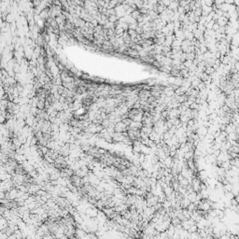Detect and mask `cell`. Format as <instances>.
Listing matches in <instances>:
<instances>
[{
  "label": "cell",
  "mask_w": 239,
  "mask_h": 239,
  "mask_svg": "<svg viewBox=\"0 0 239 239\" xmlns=\"http://www.w3.org/2000/svg\"><path fill=\"white\" fill-rule=\"evenodd\" d=\"M170 223H171L173 226H177V225H179V224H181V220H179L178 218L175 217V218H172V219L170 220Z\"/></svg>",
  "instance_id": "6da1fadb"
},
{
  "label": "cell",
  "mask_w": 239,
  "mask_h": 239,
  "mask_svg": "<svg viewBox=\"0 0 239 239\" xmlns=\"http://www.w3.org/2000/svg\"><path fill=\"white\" fill-rule=\"evenodd\" d=\"M140 15H141V14H140V12H139V10H138V9H136V10H134L133 12L130 14L131 18H133V19L136 20V21L138 19L139 17H140Z\"/></svg>",
  "instance_id": "7a4b0ae2"
},
{
  "label": "cell",
  "mask_w": 239,
  "mask_h": 239,
  "mask_svg": "<svg viewBox=\"0 0 239 239\" xmlns=\"http://www.w3.org/2000/svg\"><path fill=\"white\" fill-rule=\"evenodd\" d=\"M182 215H183V217L185 218V220H189V219H191L192 212L188 211L186 208H184V209H182Z\"/></svg>",
  "instance_id": "3957f363"
},
{
  "label": "cell",
  "mask_w": 239,
  "mask_h": 239,
  "mask_svg": "<svg viewBox=\"0 0 239 239\" xmlns=\"http://www.w3.org/2000/svg\"><path fill=\"white\" fill-rule=\"evenodd\" d=\"M197 231H198V228H197V226H196V224H194V225H192V226L189 228V230H188V233H197Z\"/></svg>",
  "instance_id": "277c9868"
},
{
  "label": "cell",
  "mask_w": 239,
  "mask_h": 239,
  "mask_svg": "<svg viewBox=\"0 0 239 239\" xmlns=\"http://www.w3.org/2000/svg\"><path fill=\"white\" fill-rule=\"evenodd\" d=\"M186 209H187L188 211H190V212H193L194 210H196V206L194 205L193 203H191V204L187 207Z\"/></svg>",
  "instance_id": "5b68a950"
},
{
  "label": "cell",
  "mask_w": 239,
  "mask_h": 239,
  "mask_svg": "<svg viewBox=\"0 0 239 239\" xmlns=\"http://www.w3.org/2000/svg\"><path fill=\"white\" fill-rule=\"evenodd\" d=\"M196 88L200 91V92L201 91L203 92V91H205L206 89H207V86H206V84L204 83V82H200V83L197 85V87H196Z\"/></svg>",
  "instance_id": "8992f818"
}]
</instances>
